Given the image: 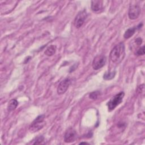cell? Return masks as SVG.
Here are the masks:
<instances>
[{
  "mask_svg": "<svg viewBox=\"0 0 145 145\" xmlns=\"http://www.w3.org/2000/svg\"><path fill=\"white\" fill-rule=\"evenodd\" d=\"M125 55V48L123 42H121L115 45L110 53V59L115 63H120Z\"/></svg>",
  "mask_w": 145,
  "mask_h": 145,
  "instance_id": "1",
  "label": "cell"
},
{
  "mask_svg": "<svg viewBox=\"0 0 145 145\" xmlns=\"http://www.w3.org/2000/svg\"><path fill=\"white\" fill-rule=\"evenodd\" d=\"M44 119L45 116L43 114L37 117L29 126V131L32 133H35L43 128L46 124Z\"/></svg>",
  "mask_w": 145,
  "mask_h": 145,
  "instance_id": "2",
  "label": "cell"
},
{
  "mask_svg": "<svg viewBox=\"0 0 145 145\" xmlns=\"http://www.w3.org/2000/svg\"><path fill=\"white\" fill-rule=\"evenodd\" d=\"M124 95H125L124 92H121L118 94H116V95L113 96L110 99V100L107 103L108 110L109 112L114 110L119 104H120L122 103Z\"/></svg>",
  "mask_w": 145,
  "mask_h": 145,
  "instance_id": "3",
  "label": "cell"
},
{
  "mask_svg": "<svg viewBox=\"0 0 145 145\" xmlns=\"http://www.w3.org/2000/svg\"><path fill=\"white\" fill-rule=\"evenodd\" d=\"M140 7L136 2H131L129 9L128 15L130 19L134 20L138 18L140 14Z\"/></svg>",
  "mask_w": 145,
  "mask_h": 145,
  "instance_id": "4",
  "label": "cell"
},
{
  "mask_svg": "<svg viewBox=\"0 0 145 145\" xmlns=\"http://www.w3.org/2000/svg\"><path fill=\"white\" fill-rule=\"evenodd\" d=\"M106 58L105 56L99 54L96 56L92 62V67L94 70H99L102 68L106 63Z\"/></svg>",
  "mask_w": 145,
  "mask_h": 145,
  "instance_id": "5",
  "label": "cell"
},
{
  "mask_svg": "<svg viewBox=\"0 0 145 145\" xmlns=\"http://www.w3.org/2000/svg\"><path fill=\"white\" fill-rule=\"evenodd\" d=\"M87 16V14L85 10L80 11L76 15L74 20V25L76 28H80L82 27Z\"/></svg>",
  "mask_w": 145,
  "mask_h": 145,
  "instance_id": "6",
  "label": "cell"
},
{
  "mask_svg": "<svg viewBox=\"0 0 145 145\" xmlns=\"http://www.w3.org/2000/svg\"><path fill=\"white\" fill-rule=\"evenodd\" d=\"M70 83L71 80L69 78H65L62 80L57 87V93L58 95H62L65 93L70 85Z\"/></svg>",
  "mask_w": 145,
  "mask_h": 145,
  "instance_id": "7",
  "label": "cell"
},
{
  "mask_svg": "<svg viewBox=\"0 0 145 145\" xmlns=\"http://www.w3.org/2000/svg\"><path fill=\"white\" fill-rule=\"evenodd\" d=\"M76 138V131L73 128L68 129L64 135V140L66 143H71L75 141Z\"/></svg>",
  "mask_w": 145,
  "mask_h": 145,
  "instance_id": "8",
  "label": "cell"
},
{
  "mask_svg": "<svg viewBox=\"0 0 145 145\" xmlns=\"http://www.w3.org/2000/svg\"><path fill=\"white\" fill-rule=\"evenodd\" d=\"M91 8L94 12H98L103 8V1L95 0L91 1Z\"/></svg>",
  "mask_w": 145,
  "mask_h": 145,
  "instance_id": "9",
  "label": "cell"
},
{
  "mask_svg": "<svg viewBox=\"0 0 145 145\" xmlns=\"http://www.w3.org/2000/svg\"><path fill=\"white\" fill-rule=\"evenodd\" d=\"M18 105V102L16 99H11L7 105V110L8 112H11L15 109Z\"/></svg>",
  "mask_w": 145,
  "mask_h": 145,
  "instance_id": "10",
  "label": "cell"
},
{
  "mask_svg": "<svg viewBox=\"0 0 145 145\" xmlns=\"http://www.w3.org/2000/svg\"><path fill=\"white\" fill-rule=\"evenodd\" d=\"M137 29V27H133V28H130L129 29H127L124 35H123V37L125 39H128L129 38H130L135 32L136 29Z\"/></svg>",
  "mask_w": 145,
  "mask_h": 145,
  "instance_id": "11",
  "label": "cell"
},
{
  "mask_svg": "<svg viewBox=\"0 0 145 145\" xmlns=\"http://www.w3.org/2000/svg\"><path fill=\"white\" fill-rule=\"evenodd\" d=\"M56 46L54 45H51L49 46L45 51V54L48 56H52L55 54L56 52Z\"/></svg>",
  "mask_w": 145,
  "mask_h": 145,
  "instance_id": "12",
  "label": "cell"
},
{
  "mask_svg": "<svg viewBox=\"0 0 145 145\" xmlns=\"http://www.w3.org/2000/svg\"><path fill=\"white\" fill-rule=\"evenodd\" d=\"M115 75H116L115 71H109L105 73V74L103 76V78L105 80H110L114 78Z\"/></svg>",
  "mask_w": 145,
  "mask_h": 145,
  "instance_id": "13",
  "label": "cell"
},
{
  "mask_svg": "<svg viewBox=\"0 0 145 145\" xmlns=\"http://www.w3.org/2000/svg\"><path fill=\"white\" fill-rule=\"evenodd\" d=\"M100 95V92L99 91H94L91 92L89 95V97L90 99H93V100H96L98 97V96Z\"/></svg>",
  "mask_w": 145,
  "mask_h": 145,
  "instance_id": "14",
  "label": "cell"
},
{
  "mask_svg": "<svg viewBox=\"0 0 145 145\" xmlns=\"http://www.w3.org/2000/svg\"><path fill=\"white\" fill-rule=\"evenodd\" d=\"M35 142L33 143V144H42L43 143V141L44 140V137H42V136H40L38 138H37L35 140Z\"/></svg>",
  "mask_w": 145,
  "mask_h": 145,
  "instance_id": "15",
  "label": "cell"
},
{
  "mask_svg": "<svg viewBox=\"0 0 145 145\" xmlns=\"http://www.w3.org/2000/svg\"><path fill=\"white\" fill-rule=\"evenodd\" d=\"M137 55L138 56H143L144 54V46H143L140 47L136 53Z\"/></svg>",
  "mask_w": 145,
  "mask_h": 145,
  "instance_id": "16",
  "label": "cell"
},
{
  "mask_svg": "<svg viewBox=\"0 0 145 145\" xmlns=\"http://www.w3.org/2000/svg\"><path fill=\"white\" fill-rule=\"evenodd\" d=\"M135 42H136L138 45H140V44H142V39L141 38H140V37L137 38V39L135 40Z\"/></svg>",
  "mask_w": 145,
  "mask_h": 145,
  "instance_id": "17",
  "label": "cell"
},
{
  "mask_svg": "<svg viewBox=\"0 0 145 145\" xmlns=\"http://www.w3.org/2000/svg\"><path fill=\"white\" fill-rule=\"evenodd\" d=\"M79 144H88V143H87V142H81Z\"/></svg>",
  "mask_w": 145,
  "mask_h": 145,
  "instance_id": "18",
  "label": "cell"
}]
</instances>
